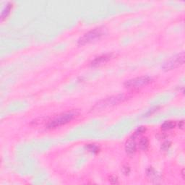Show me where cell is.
<instances>
[{"instance_id": "8", "label": "cell", "mask_w": 185, "mask_h": 185, "mask_svg": "<svg viewBox=\"0 0 185 185\" xmlns=\"http://www.w3.org/2000/svg\"><path fill=\"white\" fill-rule=\"evenodd\" d=\"M13 3L9 2L7 4L6 7L4 8L2 12L1 13V20L3 21L4 20L6 19L8 17V15H10V12H11V10L13 9Z\"/></svg>"}, {"instance_id": "5", "label": "cell", "mask_w": 185, "mask_h": 185, "mask_svg": "<svg viewBox=\"0 0 185 185\" xmlns=\"http://www.w3.org/2000/svg\"><path fill=\"white\" fill-rule=\"evenodd\" d=\"M184 63V53L182 52L177 55L170 58L166 62L164 63L162 69L165 71H170L182 66Z\"/></svg>"}, {"instance_id": "7", "label": "cell", "mask_w": 185, "mask_h": 185, "mask_svg": "<svg viewBox=\"0 0 185 185\" xmlns=\"http://www.w3.org/2000/svg\"><path fill=\"white\" fill-rule=\"evenodd\" d=\"M135 136H132L131 137L129 138L125 145V150L126 153L129 155H133L136 152L137 149V145L135 143Z\"/></svg>"}, {"instance_id": "9", "label": "cell", "mask_w": 185, "mask_h": 185, "mask_svg": "<svg viewBox=\"0 0 185 185\" xmlns=\"http://www.w3.org/2000/svg\"><path fill=\"white\" fill-rule=\"evenodd\" d=\"M176 127V123L173 121H166L161 125V129L164 131H167L174 129Z\"/></svg>"}, {"instance_id": "2", "label": "cell", "mask_w": 185, "mask_h": 185, "mask_svg": "<svg viewBox=\"0 0 185 185\" xmlns=\"http://www.w3.org/2000/svg\"><path fill=\"white\" fill-rule=\"evenodd\" d=\"M75 117H76V114L72 112V111L61 114L48 123L47 128L48 129H54V128L60 127L61 126L65 125L66 124L73 120Z\"/></svg>"}, {"instance_id": "14", "label": "cell", "mask_w": 185, "mask_h": 185, "mask_svg": "<svg viewBox=\"0 0 185 185\" xmlns=\"http://www.w3.org/2000/svg\"><path fill=\"white\" fill-rule=\"evenodd\" d=\"M109 182H110L111 184H118L117 177H116V176H111V177H110V179H109Z\"/></svg>"}, {"instance_id": "6", "label": "cell", "mask_w": 185, "mask_h": 185, "mask_svg": "<svg viewBox=\"0 0 185 185\" xmlns=\"http://www.w3.org/2000/svg\"><path fill=\"white\" fill-rule=\"evenodd\" d=\"M111 58H112V54H103V55L99 56L92 61V62H91V66L93 67L100 66V65H102L103 64H105V63L109 62Z\"/></svg>"}, {"instance_id": "15", "label": "cell", "mask_w": 185, "mask_h": 185, "mask_svg": "<svg viewBox=\"0 0 185 185\" xmlns=\"http://www.w3.org/2000/svg\"><path fill=\"white\" fill-rule=\"evenodd\" d=\"M122 172L125 175H127V174H129V173L130 172V168L129 167H128V166H124L122 168Z\"/></svg>"}, {"instance_id": "4", "label": "cell", "mask_w": 185, "mask_h": 185, "mask_svg": "<svg viewBox=\"0 0 185 185\" xmlns=\"http://www.w3.org/2000/svg\"><path fill=\"white\" fill-rule=\"evenodd\" d=\"M125 96L124 95H114V96H111L107 98L103 99V100L99 101L96 105L94 106V109H103L107 107H111L113 106L119 104L121 102H123L125 100Z\"/></svg>"}, {"instance_id": "3", "label": "cell", "mask_w": 185, "mask_h": 185, "mask_svg": "<svg viewBox=\"0 0 185 185\" xmlns=\"http://www.w3.org/2000/svg\"><path fill=\"white\" fill-rule=\"evenodd\" d=\"M152 81H153V79L149 76H142L127 80L124 83V85L127 88L137 89L150 84Z\"/></svg>"}, {"instance_id": "10", "label": "cell", "mask_w": 185, "mask_h": 185, "mask_svg": "<svg viewBox=\"0 0 185 185\" xmlns=\"http://www.w3.org/2000/svg\"><path fill=\"white\" fill-rule=\"evenodd\" d=\"M140 148L143 150H145L148 149V146H149V140L147 137H142L140 140L139 142Z\"/></svg>"}, {"instance_id": "16", "label": "cell", "mask_w": 185, "mask_h": 185, "mask_svg": "<svg viewBox=\"0 0 185 185\" xmlns=\"http://www.w3.org/2000/svg\"><path fill=\"white\" fill-rule=\"evenodd\" d=\"M184 121H179V127L182 129L183 128H184Z\"/></svg>"}, {"instance_id": "12", "label": "cell", "mask_w": 185, "mask_h": 185, "mask_svg": "<svg viewBox=\"0 0 185 185\" xmlns=\"http://www.w3.org/2000/svg\"><path fill=\"white\" fill-rule=\"evenodd\" d=\"M146 128L145 127H138L137 129L135 130V132L133 134V136H135V137H137V136H139L141 135V134L144 133L145 132Z\"/></svg>"}, {"instance_id": "1", "label": "cell", "mask_w": 185, "mask_h": 185, "mask_svg": "<svg viewBox=\"0 0 185 185\" xmlns=\"http://www.w3.org/2000/svg\"><path fill=\"white\" fill-rule=\"evenodd\" d=\"M105 34V29L103 28L99 27L90 30L84 34L82 37L78 40L79 46H84L85 44H90L91 42L99 40Z\"/></svg>"}, {"instance_id": "13", "label": "cell", "mask_w": 185, "mask_h": 185, "mask_svg": "<svg viewBox=\"0 0 185 185\" xmlns=\"http://www.w3.org/2000/svg\"><path fill=\"white\" fill-rule=\"evenodd\" d=\"M171 146V143L169 141H166L164 143L161 145V150H167Z\"/></svg>"}, {"instance_id": "11", "label": "cell", "mask_w": 185, "mask_h": 185, "mask_svg": "<svg viewBox=\"0 0 185 185\" xmlns=\"http://www.w3.org/2000/svg\"><path fill=\"white\" fill-rule=\"evenodd\" d=\"M86 148L89 151L92 152L93 153H97L99 152V148L94 144H88L86 145Z\"/></svg>"}]
</instances>
